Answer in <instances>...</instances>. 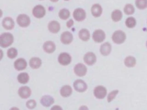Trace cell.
Here are the masks:
<instances>
[{
    "instance_id": "1",
    "label": "cell",
    "mask_w": 147,
    "mask_h": 110,
    "mask_svg": "<svg viewBox=\"0 0 147 110\" xmlns=\"http://www.w3.org/2000/svg\"><path fill=\"white\" fill-rule=\"evenodd\" d=\"M13 40V36L11 33H2L0 36V45L2 48H7L12 44Z\"/></svg>"
},
{
    "instance_id": "2",
    "label": "cell",
    "mask_w": 147,
    "mask_h": 110,
    "mask_svg": "<svg viewBox=\"0 0 147 110\" xmlns=\"http://www.w3.org/2000/svg\"><path fill=\"white\" fill-rule=\"evenodd\" d=\"M112 40L115 44H122L126 40V34L122 30H117L113 33Z\"/></svg>"
},
{
    "instance_id": "3",
    "label": "cell",
    "mask_w": 147,
    "mask_h": 110,
    "mask_svg": "<svg viewBox=\"0 0 147 110\" xmlns=\"http://www.w3.org/2000/svg\"><path fill=\"white\" fill-rule=\"evenodd\" d=\"M17 22L19 26L21 27H27L30 23V18L26 14H20L17 18Z\"/></svg>"
},
{
    "instance_id": "4",
    "label": "cell",
    "mask_w": 147,
    "mask_h": 110,
    "mask_svg": "<svg viewBox=\"0 0 147 110\" xmlns=\"http://www.w3.org/2000/svg\"><path fill=\"white\" fill-rule=\"evenodd\" d=\"M94 94L96 98L99 99H102L105 98L107 94V89L103 86H97L94 90Z\"/></svg>"
},
{
    "instance_id": "5",
    "label": "cell",
    "mask_w": 147,
    "mask_h": 110,
    "mask_svg": "<svg viewBox=\"0 0 147 110\" xmlns=\"http://www.w3.org/2000/svg\"><path fill=\"white\" fill-rule=\"evenodd\" d=\"M58 61L60 64L62 65H67L70 64L71 61V57L68 53L66 52L61 53L58 57Z\"/></svg>"
},
{
    "instance_id": "6",
    "label": "cell",
    "mask_w": 147,
    "mask_h": 110,
    "mask_svg": "<svg viewBox=\"0 0 147 110\" xmlns=\"http://www.w3.org/2000/svg\"><path fill=\"white\" fill-rule=\"evenodd\" d=\"M106 35L105 32L101 29H98L94 32L92 34V38L96 42H102L105 39Z\"/></svg>"
},
{
    "instance_id": "7",
    "label": "cell",
    "mask_w": 147,
    "mask_h": 110,
    "mask_svg": "<svg viewBox=\"0 0 147 110\" xmlns=\"http://www.w3.org/2000/svg\"><path fill=\"white\" fill-rule=\"evenodd\" d=\"M73 85L74 89L79 92H83L87 88V85L86 83L82 80L80 79L75 80L73 84Z\"/></svg>"
},
{
    "instance_id": "8",
    "label": "cell",
    "mask_w": 147,
    "mask_h": 110,
    "mask_svg": "<svg viewBox=\"0 0 147 110\" xmlns=\"http://www.w3.org/2000/svg\"><path fill=\"white\" fill-rule=\"evenodd\" d=\"M32 13L36 18H40L45 15V9L44 6L38 5L34 7L32 10Z\"/></svg>"
},
{
    "instance_id": "9",
    "label": "cell",
    "mask_w": 147,
    "mask_h": 110,
    "mask_svg": "<svg viewBox=\"0 0 147 110\" xmlns=\"http://www.w3.org/2000/svg\"><path fill=\"white\" fill-rule=\"evenodd\" d=\"M73 16L75 19L77 21H82L86 18V13L83 9L77 8L74 10Z\"/></svg>"
},
{
    "instance_id": "10",
    "label": "cell",
    "mask_w": 147,
    "mask_h": 110,
    "mask_svg": "<svg viewBox=\"0 0 147 110\" xmlns=\"http://www.w3.org/2000/svg\"><path fill=\"white\" fill-rule=\"evenodd\" d=\"M74 72L79 77L84 76L87 73V68L82 63L77 64L74 67Z\"/></svg>"
},
{
    "instance_id": "11",
    "label": "cell",
    "mask_w": 147,
    "mask_h": 110,
    "mask_svg": "<svg viewBox=\"0 0 147 110\" xmlns=\"http://www.w3.org/2000/svg\"><path fill=\"white\" fill-rule=\"evenodd\" d=\"M84 61L88 65H92L96 61L95 54L92 52H88L84 56Z\"/></svg>"
},
{
    "instance_id": "12",
    "label": "cell",
    "mask_w": 147,
    "mask_h": 110,
    "mask_svg": "<svg viewBox=\"0 0 147 110\" xmlns=\"http://www.w3.org/2000/svg\"><path fill=\"white\" fill-rule=\"evenodd\" d=\"M60 40L64 44H69L73 40V36L70 32L66 31L63 32L60 37Z\"/></svg>"
},
{
    "instance_id": "13",
    "label": "cell",
    "mask_w": 147,
    "mask_h": 110,
    "mask_svg": "<svg viewBox=\"0 0 147 110\" xmlns=\"http://www.w3.org/2000/svg\"><path fill=\"white\" fill-rule=\"evenodd\" d=\"M18 93L19 96L21 98H22V99H27L31 95V90L27 86L21 87L18 89Z\"/></svg>"
},
{
    "instance_id": "14",
    "label": "cell",
    "mask_w": 147,
    "mask_h": 110,
    "mask_svg": "<svg viewBox=\"0 0 147 110\" xmlns=\"http://www.w3.org/2000/svg\"><path fill=\"white\" fill-rule=\"evenodd\" d=\"M15 69L17 70H22L25 69L27 66V62L24 58H20L16 60L14 63Z\"/></svg>"
},
{
    "instance_id": "15",
    "label": "cell",
    "mask_w": 147,
    "mask_h": 110,
    "mask_svg": "<svg viewBox=\"0 0 147 110\" xmlns=\"http://www.w3.org/2000/svg\"><path fill=\"white\" fill-rule=\"evenodd\" d=\"M49 32L52 33H57L60 29V23L56 21H52L48 23V26Z\"/></svg>"
},
{
    "instance_id": "16",
    "label": "cell",
    "mask_w": 147,
    "mask_h": 110,
    "mask_svg": "<svg viewBox=\"0 0 147 110\" xmlns=\"http://www.w3.org/2000/svg\"><path fill=\"white\" fill-rule=\"evenodd\" d=\"M43 49L48 53H52L56 49L55 44L51 41H46L43 45Z\"/></svg>"
},
{
    "instance_id": "17",
    "label": "cell",
    "mask_w": 147,
    "mask_h": 110,
    "mask_svg": "<svg viewBox=\"0 0 147 110\" xmlns=\"http://www.w3.org/2000/svg\"><path fill=\"white\" fill-rule=\"evenodd\" d=\"M3 28L7 30H11L14 26V22L10 17H5L2 21Z\"/></svg>"
},
{
    "instance_id": "18",
    "label": "cell",
    "mask_w": 147,
    "mask_h": 110,
    "mask_svg": "<svg viewBox=\"0 0 147 110\" xmlns=\"http://www.w3.org/2000/svg\"><path fill=\"white\" fill-rule=\"evenodd\" d=\"M40 103L43 106L48 107L54 103V99L52 97L49 95H45L41 97Z\"/></svg>"
},
{
    "instance_id": "19",
    "label": "cell",
    "mask_w": 147,
    "mask_h": 110,
    "mask_svg": "<svg viewBox=\"0 0 147 110\" xmlns=\"http://www.w3.org/2000/svg\"><path fill=\"white\" fill-rule=\"evenodd\" d=\"M111 50V46L109 42L103 44L100 47V52L103 56L109 55Z\"/></svg>"
},
{
    "instance_id": "20",
    "label": "cell",
    "mask_w": 147,
    "mask_h": 110,
    "mask_svg": "<svg viewBox=\"0 0 147 110\" xmlns=\"http://www.w3.org/2000/svg\"><path fill=\"white\" fill-rule=\"evenodd\" d=\"M91 13L92 15L95 17H98L100 16L102 13V8L101 6L99 4H94L91 9Z\"/></svg>"
},
{
    "instance_id": "21",
    "label": "cell",
    "mask_w": 147,
    "mask_h": 110,
    "mask_svg": "<svg viewBox=\"0 0 147 110\" xmlns=\"http://www.w3.org/2000/svg\"><path fill=\"white\" fill-rule=\"evenodd\" d=\"M41 60L38 57H32L29 61L30 66L33 69H38L41 65Z\"/></svg>"
},
{
    "instance_id": "22",
    "label": "cell",
    "mask_w": 147,
    "mask_h": 110,
    "mask_svg": "<svg viewBox=\"0 0 147 110\" xmlns=\"http://www.w3.org/2000/svg\"><path fill=\"white\" fill-rule=\"evenodd\" d=\"M72 92V89L71 88V87L69 85H64L60 89V94L63 97H68L69 96Z\"/></svg>"
},
{
    "instance_id": "23",
    "label": "cell",
    "mask_w": 147,
    "mask_h": 110,
    "mask_svg": "<svg viewBox=\"0 0 147 110\" xmlns=\"http://www.w3.org/2000/svg\"><path fill=\"white\" fill-rule=\"evenodd\" d=\"M79 37L82 41H87L90 37V32L86 29H82L79 32Z\"/></svg>"
},
{
    "instance_id": "24",
    "label": "cell",
    "mask_w": 147,
    "mask_h": 110,
    "mask_svg": "<svg viewBox=\"0 0 147 110\" xmlns=\"http://www.w3.org/2000/svg\"><path fill=\"white\" fill-rule=\"evenodd\" d=\"M29 80V74L27 73L24 72L20 73L17 76V80L21 84H26Z\"/></svg>"
},
{
    "instance_id": "25",
    "label": "cell",
    "mask_w": 147,
    "mask_h": 110,
    "mask_svg": "<svg viewBox=\"0 0 147 110\" xmlns=\"http://www.w3.org/2000/svg\"><path fill=\"white\" fill-rule=\"evenodd\" d=\"M122 17V13L119 10H115L111 13V18L114 22L119 21Z\"/></svg>"
},
{
    "instance_id": "26",
    "label": "cell",
    "mask_w": 147,
    "mask_h": 110,
    "mask_svg": "<svg viewBox=\"0 0 147 110\" xmlns=\"http://www.w3.org/2000/svg\"><path fill=\"white\" fill-rule=\"evenodd\" d=\"M125 65L127 67H133L136 65V60L134 57L128 56L124 60Z\"/></svg>"
},
{
    "instance_id": "27",
    "label": "cell",
    "mask_w": 147,
    "mask_h": 110,
    "mask_svg": "<svg viewBox=\"0 0 147 110\" xmlns=\"http://www.w3.org/2000/svg\"><path fill=\"white\" fill-rule=\"evenodd\" d=\"M59 16L61 19H67L70 16V12L66 9H63L59 12Z\"/></svg>"
},
{
    "instance_id": "28",
    "label": "cell",
    "mask_w": 147,
    "mask_h": 110,
    "mask_svg": "<svg viewBox=\"0 0 147 110\" xmlns=\"http://www.w3.org/2000/svg\"><path fill=\"white\" fill-rule=\"evenodd\" d=\"M125 24L127 27L129 28H133L136 25V21L133 17H128L125 21Z\"/></svg>"
},
{
    "instance_id": "29",
    "label": "cell",
    "mask_w": 147,
    "mask_h": 110,
    "mask_svg": "<svg viewBox=\"0 0 147 110\" xmlns=\"http://www.w3.org/2000/svg\"><path fill=\"white\" fill-rule=\"evenodd\" d=\"M136 5L140 9H144L147 7V0H136Z\"/></svg>"
},
{
    "instance_id": "30",
    "label": "cell",
    "mask_w": 147,
    "mask_h": 110,
    "mask_svg": "<svg viewBox=\"0 0 147 110\" xmlns=\"http://www.w3.org/2000/svg\"><path fill=\"white\" fill-rule=\"evenodd\" d=\"M124 12L127 15L133 14L134 12V7L131 4H127L124 7Z\"/></svg>"
},
{
    "instance_id": "31",
    "label": "cell",
    "mask_w": 147,
    "mask_h": 110,
    "mask_svg": "<svg viewBox=\"0 0 147 110\" xmlns=\"http://www.w3.org/2000/svg\"><path fill=\"white\" fill-rule=\"evenodd\" d=\"M7 57L10 58H14L17 56V50L14 48H11L7 52Z\"/></svg>"
},
{
    "instance_id": "32",
    "label": "cell",
    "mask_w": 147,
    "mask_h": 110,
    "mask_svg": "<svg viewBox=\"0 0 147 110\" xmlns=\"http://www.w3.org/2000/svg\"><path fill=\"white\" fill-rule=\"evenodd\" d=\"M118 90H114L112 92H111L107 96V101L108 102H110L116 96V95L118 94Z\"/></svg>"
},
{
    "instance_id": "33",
    "label": "cell",
    "mask_w": 147,
    "mask_h": 110,
    "mask_svg": "<svg viewBox=\"0 0 147 110\" xmlns=\"http://www.w3.org/2000/svg\"><path fill=\"white\" fill-rule=\"evenodd\" d=\"M26 107L29 108V109H33L36 107V102L34 100H28L26 103Z\"/></svg>"
},
{
    "instance_id": "34",
    "label": "cell",
    "mask_w": 147,
    "mask_h": 110,
    "mask_svg": "<svg viewBox=\"0 0 147 110\" xmlns=\"http://www.w3.org/2000/svg\"><path fill=\"white\" fill-rule=\"evenodd\" d=\"M74 25V21L72 19H69L67 22V26L69 28H71L72 25Z\"/></svg>"
},
{
    "instance_id": "35",
    "label": "cell",
    "mask_w": 147,
    "mask_h": 110,
    "mask_svg": "<svg viewBox=\"0 0 147 110\" xmlns=\"http://www.w3.org/2000/svg\"><path fill=\"white\" fill-rule=\"evenodd\" d=\"M51 110H63V109L59 105H55L51 108Z\"/></svg>"
},
{
    "instance_id": "36",
    "label": "cell",
    "mask_w": 147,
    "mask_h": 110,
    "mask_svg": "<svg viewBox=\"0 0 147 110\" xmlns=\"http://www.w3.org/2000/svg\"><path fill=\"white\" fill-rule=\"evenodd\" d=\"M79 110H88V108L86 105H82L79 108Z\"/></svg>"
},
{
    "instance_id": "37",
    "label": "cell",
    "mask_w": 147,
    "mask_h": 110,
    "mask_svg": "<svg viewBox=\"0 0 147 110\" xmlns=\"http://www.w3.org/2000/svg\"><path fill=\"white\" fill-rule=\"evenodd\" d=\"M10 110H20V109L17 107H13Z\"/></svg>"
},
{
    "instance_id": "38",
    "label": "cell",
    "mask_w": 147,
    "mask_h": 110,
    "mask_svg": "<svg viewBox=\"0 0 147 110\" xmlns=\"http://www.w3.org/2000/svg\"><path fill=\"white\" fill-rule=\"evenodd\" d=\"M50 1H51L52 2H57V1H58L59 0H50Z\"/></svg>"
},
{
    "instance_id": "39",
    "label": "cell",
    "mask_w": 147,
    "mask_h": 110,
    "mask_svg": "<svg viewBox=\"0 0 147 110\" xmlns=\"http://www.w3.org/2000/svg\"><path fill=\"white\" fill-rule=\"evenodd\" d=\"M146 46H147V42H146Z\"/></svg>"
},
{
    "instance_id": "40",
    "label": "cell",
    "mask_w": 147,
    "mask_h": 110,
    "mask_svg": "<svg viewBox=\"0 0 147 110\" xmlns=\"http://www.w3.org/2000/svg\"><path fill=\"white\" fill-rule=\"evenodd\" d=\"M65 1H68V0H65Z\"/></svg>"
}]
</instances>
